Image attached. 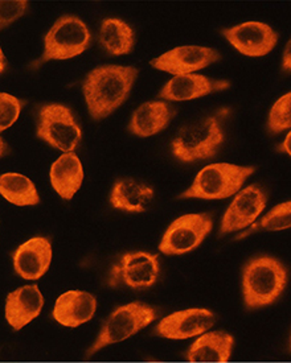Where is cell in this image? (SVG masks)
<instances>
[{
    "label": "cell",
    "instance_id": "6da1fadb",
    "mask_svg": "<svg viewBox=\"0 0 291 363\" xmlns=\"http://www.w3.org/2000/svg\"><path fill=\"white\" fill-rule=\"evenodd\" d=\"M136 76L133 67L104 65L92 70L82 85L90 116L101 121L114 113L126 101Z\"/></svg>",
    "mask_w": 291,
    "mask_h": 363
},
{
    "label": "cell",
    "instance_id": "7a4b0ae2",
    "mask_svg": "<svg viewBox=\"0 0 291 363\" xmlns=\"http://www.w3.org/2000/svg\"><path fill=\"white\" fill-rule=\"evenodd\" d=\"M286 286L287 271L278 259L262 255L248 260L243 266V303L249 311L272 306Z\"/></svg>",
    "mask_w": 291,
    "mask_h": 363
},
{
    "label": "cell",
    "instance_id": "3957f363",
    "mask_svg": "<svg viewBox=\"0 0 291 363\" xmlns=\"http://www.w3.org/2000/svg\"><path fill=\"white\" fill-rule=\"evenodd\" d=\"M224 143V130L219 115L207 116L185 125L175 135L171 150L183 163H194L216 156Z\"/></svg>",
    "mask_w": 291,
    "mask_h": 363
},
{
    "label": "cell",
    "instance_id": "277c9868",
    "mask_svg": "<svg viewBox=\"0 0 291 363\" xmlns=\"http://www.w3.org/2000/svg\"><path fill=\"white\" fill-rule=\"evenodd\" d=\"M156 318L158 311L155 308L141 301L118 306L104 321L97 338L87 349L85 357L90 358L107 346L123 342L127 338L153 324Z\"/></svg>",
    "mask_w": 291,
    "mask_h": 363
},
{
    "label": "cell",
    "instance_id": "5b68a950",
    "mask_svg": "<svg viewBox=\"0 0 291 363\" xmlns=\"http://www.w3.org/2000/svg\"><path fill=\"white\" fill-rule=\"evenodd\" d=\"M256 171L254 167H241L231 163L209 164L194 177V184L183 191L179 199L224 200L232 197L243 188Z\"/></svg>",
    "mask_w": 291,
    "mask_h": 363
},
{
    "label": "cell",
    "instance_id": "8992f818",
    "mask_svg": "<svg viewBox=\"0 0 291 363\" xmlns=\"http://www.w3.org/2000/svg\"><path fill=\"white\" fill-rule=\"evenodd\" d=\"M90 40L92 35L87 24L77 16L65 15L57 19L45 35L44 53L33 67L52 60L76 57L89 48Z\"/></svg>",
    "mask_w": 291,
    "mask_h": 363
},
{
    "label": "cell",
    "instance_id": "52a82bcc",
    "mask_svg": "<svg viewBox=\"0 0 291 363\" xmlns=\"http://www.w3.org/2000/svg\"><path fill=\"white\" fill-rule=\"evenodd\" d=\"M38 138L61 152H73L81 142L82 133L72 110L64 105L40 107Z\"/></svg>",
    "mask_w": 291,
    "mask_h": 363
},
{
    "label": "cell",
    "instance_id": "ba28073f",
    "mask_svg": "<svg viewBox=\"0 0 291 363\" xmlns=\"http://www.w3.org/2000/svg\"><path fill=\"white\" fill-rule=\"evenodd\" d=\"M214 229V220L208 213L182 216L167 228L159 243L165 255H185L197 249Z\"/></svg>",
    "mask_w": 291,
    "mask_h": 363
},
{
    "label": "cell",
    "instance_id": "9c48e42d",
    "mask_svg": "<svg viewBox=\"0 0 291 363\" xmlns=\"http://www.w3.org/2000/svg\"><path fill=\"white\" fill-rule=\"evenodd\" d=\"M159 272L160 266L155 254L145 251L127 252L110 269L107 284L110 287L125 286L134 289L150 288L155 284Z\"/></svg>",
    "mask_w": 291,
    "mask_h": 363
},
{
    "label": "cell",
    "instance_id": "30bf717a",
    "mask_svg": "<svg viewBox=\"0 0 291 363\" xmlns=\"http://www.w3.org/2000/svg\"><path fill=\"white\" fill-rule=\"evenodd\" d=\"M266 202V193L256 184L236 193L221 220L220 235L249 228L265 211Z\"/></svg>",
    "mask_w": 291,
    "mask_h": 363
},
{
    "label": "cell",
    "instance_id": "8fae6325",
    "mask_svg": "<svg viewBox=\"0 0 291 363\" xmlns=\"http://www.w3.org/2000/svg\"><path fill=\"white\" fill-rule=\"evenodd\" d=\"M221 35L233 48L248 57L266 56L278 43L277 32L260 21H248L232 28L221 29Z\"/></svg>",
    "mask_w": 291,
    "mask_h": 363
},
{
    "label": "cell",
    "instance_id": "7c38bea8",
    "mask_svg": "<svg viewBox=\"0 0 291 363\" xmlns=\"http://www.w3.org/2000/svg\"><path fill=\"white\" fill-rule=\"evenodd\" d=\"M221 60L220 53L216 49L185 45L171 49L162 56L154 58L151 67L174 76L194 74V72L205 69Z\"/></svg>",
    "mask_w": 291,
    "mask_h": 363
},
{
    "label": "cell",
    "instance_id": "4fadbf2b",
    "mask_svg": "<svg viewBox=\"0 0 291 363\" xmlns=\"http://www.w3.org/2000/svg\"><path fill=\"white\" fill-rule=\"evenodd\" d=\"M214 325L212 311L205 308H190L165 315L158 323L155 333L162 338L180 341L204 335Z\"/></svg>",
    "mask_w": 291,
    "mask_h": 363
},
{
    "label": "cell",
    "instance_id": "5bb4252c",
    "mask_svg": "<svg viewBox=\"0 0 291 363\" xmlns=\"http://www.w3.org/2000/svg\"><path fill=\"white\" fill-rule=\"evenodd\" d=\"M52 255V245L48 238L29 239L13 252L15 272L26 280H39L47 274Z\"/></svg>",
    "mask_w": 291,
    "mask_h": 363
},
{
    "label": "cell",
    "instance_id": "9a60e30c",
    "mask_svg": "<svg viewBox=\"0 0 291 363\" xmlns=\"http://www.w3.org/2000/svg\"><path fill=\"white\" fill-rule=\"evenodd\" d=\"M97 311V298L85 291L72 289L60 295L52 315L60 325L77 328L89 323Z\"/></svg>",
    "mask_w": 291,
    "mask_h": 363
},
{
    "label": "cell",
    "instance_id": "2e32d148",
    "mask_svg": "<svg viewBox=\"0 0 291 363\" xmlns=\"http://www.w3.org/2000/svg\"><path fill=\"white\" fill-rule=\"evenodd\" d=\"M43 306L44 296L39 286H23L12 291L6 298V320L13 330H20L41 313Z\"/></svg>",
    "mask_w": 291,
    "mask_h": 363
},
{
    "label": "cell",
    "instance_id": "e0dca14e",
    "mask_svg": "<svg viewBox=\"0 0 291 363\" xmlns=\"http://www.w3.org/2000/svg\"><path fill=\"white\" fill-rule=\"evenodd\" d=\"M226 87H229V82L216 81L202 74L175 76L160 90L159 98L165 101H192L221 91Z\"/></svg>",
    "mask_w": 291,
    "mask_h": 363
},
{
    "label": "cell",
    "instance_id": "ac0fdd59",
    "mask_svg": "<svg viewBox=\"0 0 291 363\" xmlns=\"http://www.w3.org/2000/svg\"><path fill=\"white\" fill-rule=\"evenodd\" d=\"M175 110L163 101H151L139 106L131 116L128 131L139 138L162 133L171 123Z\"/></svg>",
    "mask_w": 291,
    "mask_h": 363
},
{
    "label": "cell",
    "instance_id": "d6986e66",
    "mask_svg": "<svg viewBox=\"0 0 291 363\" xmlns=\"http://www.w3.org/2000/svg\"><path fill=\"white\" fill-rule=\"evenodd\" d=\"M234 346L232 335L214 330L199 335L185 354L190 362H228L231 359Z\"/></svg>",
    "mask_w": 291,
    "mask_h": 363
},
{
    "label": "cell",
    "instance_id": "ffe728a7",
    "mask_svg": "<svg viewBox=\"0 0 291 363\" xmlns=\"http://www.w3.org/2000/svg\"><path fill=\"white\" fill-rule=\"evenodd\" d=\"M50 184L58 196L72 200L84 182V168L75 152L61 155L50 167Z\"/></svg>",
    "mask_w": 291,
    "mask_h": 363
},
{
    "label": "cell",
    "instance_id": "44dd1931",
    "mask_svg": "<svg viewBox=\"0 0 291 363\" xmlns=\"http://www.w3.org/2000/svg\"><path fill=\"white\" fill-rule=\"evenodd\" d=\"M154 199V191L142 182L123 179L114 184L110 193V203L114 209L128 213H143Z\"/></svg>",
    "mask_w": 291,
    "mask_h": 363
},
{
    "label": "cell",
    "instance_id": "7402d4cb",
    "mask_svg": "<svg viewBox=\"0 0 291 363\" xmlns=\"http://www.w3.org/2000/svg\"><path fill=\"white\" fill-rule=\"evenodd\" d=\"M134 30L123 20H104L99 28V44L111 56L128 55L134 48Z\"/></svg>",
    "mask_w": 291,
    "mask_h": 363
},
{
    "label": "cell",
    "instance_id": "603a6c76",
    "mask_svg": "<svg viewBox=\"0 0 291 363\" xmlns=\"http://www.w3.org/2000/svg\"><path fill=\"white\" fill-rule=\"evenodd\" d=\"M0 194L16 206H35L40 202L35 184L20 173H4L0 176Z\"/></svg>",
    "mask_w": 291,
    "mask_h": 363
},
{
    "label": "cell",
    "instance_id": "cb8c5ba5",
    "mask_svg": "<svg viewBox=\"0 0 291 363\" xmlns=\"http://www.w3.org/2000/svg\"><path fill=\"white\" fill-rule=\"evenodd\" d=\"M254 229L266 230V231H281L289 229L291 226V202H282L274 206L257 225Z\"/></svg>",
    "mask_w": 291,
    "mask_h": 363
},
{
    "label": "cell",
    "instance_id": "d4e9b609",
    "mask_svg": "<svg viewBox=\"0 0 291 363\" xmlns=\"http://www.w3.org/2000/svg\"><path fill=\"white\" fill-rule=\"evenodd\" d=\"M290 125L291 94L287 93L273 105L268 121V128L272 134H280L282 131L289 130Z\"/></svg>",
    "mask_w": 291,
    "mask_h": 363
},
{
    "label": "cell",
    "instance_id": "484cf974",
    "mask_svg": "<svg viewBox=\"0 0 291 363\" xmlns=\"http://www.w3.org/2000/svg\"><path fill=\"white\" fill-rule=\"evenodd\" d=\"M24 102L7 93H0V133L10 128L19 119Z\"/></svg>",
    "mask_w": 291,
    "mask_h": 363
},
{
    "label": "cell",
    "instance_id": "4316f807",
    "mask_svg": "<svg viewBox=\"0 0 291 363\" xmlns=\"http://www.w3.org/2000/svg\"><path fill=\"white\" fill-rule=\"evenodd\" d=\"M27 9V0H0V29H4L20 19Z\"/></svg>",
    "mask_w": 291,
    "mask_h": 363
},
{
    "label": "cell",
    "instance_id": "83f0119b",
    "mask_svg": "<svg viewBox=\"0 0 291 363\" xmlns=\"http://www.w3.org/2000/svg\"><path fill=\"white\" fill-rule=\"evenodd\" d=\"M290 41L287 44V47L285 49V53H283V61H282V67L283 70H290L291 67V55H290Z\"/></svg>",
    "mask_w": 291,
    "mask_h": 363
},
{
    "label": "cell",
    "instance_id": "f1b7e54d",
    "mask_svg": "<svg viewBox=\"0 0 291 363\" xmlns=\"http://www.w3.org/2000/svg\"><path fill=\"white\" fill-rule=\"evenodd\" d=\"M291 134H287L286 139L283 140V143L281 144V147L278 148L280 152H286L287 155H291Z\"/></svg>",
    "mask_w": 291,
    "mask_h": 363
},
{
    "label": "cell",
    "instance_id": "f546056e",
    "mask_svg": "<svg viewBox=\"0 0 291 363\" xmlns=\"http://www.w3.org/2000/svg\"><path fill=\"white\" fill-rule=\"evenodd\" d=\"M10 153V145L4 142V139L0 136V159L7 156Z\"/></svg>",
    "mask_w": 291,
    "mask_h": 363
},
{
    "label": "cell",
    "instance_id": "4dcf8cb0",
    "mask_svg": "<svg viewBox=\"0 0 291 363\" xmlns=\"http://www.w3.org/2000/svg\"><path fill=\"white\" fill-rule=\"evenodd\" d=\"M6 67H7V61H6V57H4L3 50L0 48V74L6 70Z\"/></svg>",
    "mask_w": 291,
    "mask_h": 363
}]
</instances>
